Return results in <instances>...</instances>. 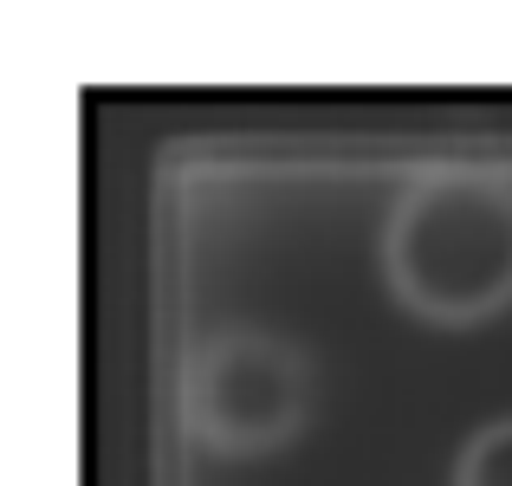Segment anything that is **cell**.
Masks as SVG:
<instances>
[{
    "instance_id": "2",
    "label": "cell",
    "mask_w": 512,
    "mask_h": 486,
    "mask_svg": "<svg viewBox=\"0 0 512 486\" xmlns=\"http://www.w3.org/2000/svg\"><path fill=\"white\" fill-rule=\"evenodd\" d=\"M312 409V363L273 331H227L195 350L182 376V415L195 441L221 454H260L299 435Z\"/></svg>"
},
{
    "instance_id": "3",
    "label": "cell",
    "mask_w": 512,
    "mask_h": 486,
    "mask_svg": "<svg viewBox=\"0 0 512 486\" xmlns=\"http://www.w3.org/2000/svg\"><path fill=\"white\" fill-rule=\"evenodd\" d=\"M454 486H512V415L487 422L454 454Z\"/></svg>"
},
{
    "instance_id": "1",
    "label": "cell",
    "mask_w": 512,
    "mask_h": 486,
    "mask_svg": "<svg viewBox=\"0 0 512 486\" xmlns=\"http://www.w3.org/2000/svg\"><path fill=\"white\" fill-rule=\"evenodd\" d=\"M389 292L415 318L480 324L512 305V182L487 169H435L389 208Z\"/></svg>"
}]
</instances>
